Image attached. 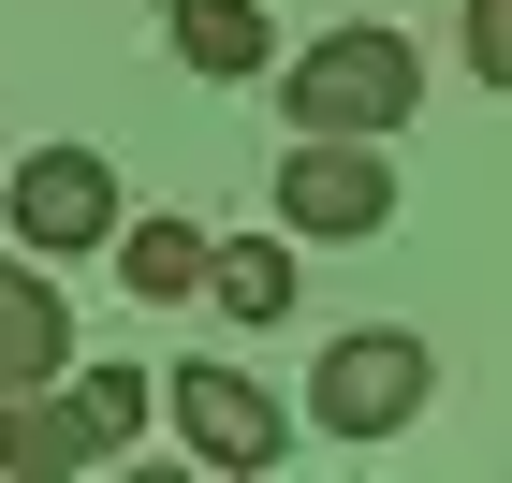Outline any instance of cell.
I'll return each instance as SVG.
<instances>
[{
	"mask_svg": "<svg viewBox=\"0 0 512 483\" xmlns=\"http://www.w3.org/2000/svg\"><path fill=\"white\" fill-rule=\"evenodd\" d=\"M59 366H74L59 279H44V264H0V396H30V381H59Z\"/></svg>",
	"mask_w": 512,
	"mask_h": 483,
	"instance_id": "cell-8",
	"label": "cell"
},
{
	"mask_svg": "<svg viewBox=\"0 0 512 483\" xmlns=\"http://www.w3.org/2000/svg\"><path fill=\"white\" fill-rule=\"evenodd\" d=\"M0 205H15V249H30V264H74V249H103L132 220L103 147H30L15 176H0Z\"/></svg>",
	"mask_w": 512,
	"mask_h": 483,
	"instance_id": "cell-5",
	"label": "cell"
},
{
	"mask_svg": "<svg viewBox=\"0 0 512 483\" xmlns=\"http://www.w3.org/2000/svg\"><path fill=\"white\" fill-rule=\"evenodd\" d=\"M147 410H161V381H147V366H74V381H30V396H0V469H15V483L118 469Z\"/></svg>",
	"mask_w": 512,
	"mask_h": 483,
	"instance_id": "cell-1",
	"label": "cell"
},
{
	"mask_svg": "<svg viewBox=\"0 0 512 483\" xmlns=\"http://www.w3.org/2000/svg\"><path fill=\"white\" fill-rule=\"evenodd\" d=\"M425 396H439V352L410 337V322H352V337H322V366H308V425L322 440H395V425H425Z\"/></svg>",
	"mask_w": 512,
	"mask_h": 483,
	"instance_id": "cell-2",
	"label": "cell"
},
{
	"mask_svg": "<svg viewBox=\"0 0 512 483\" xmlns=\"http://www.w3.org/2000/svg\"><path fill=\"white\" fill-rule=\"evenodd\" d=\"M205 308L220 322H293V235H205Z\"/></svg>",
	"mask_w": 512,
	"mask_h": 483,
	"instance_id": "cell-9",
	"label": "cell"
},
{
	"mask_svg": "<svg viewBox=\"0 0 512 483\" xmlns=\"http://www.w3.org/2000/svg\"><path fill=\"white\" fill-rule=\"evenodd\" d=\"M469 74L512 88V0H469Z\"/></svg>",
	"mask_w": 512,
	"mask_h": 483,
	"instance_id": "cell-11",
	"label": "cell"
},
{
	"mask_svg": "<svg viewBox=\"0 0 512 483\" xmlns=\"http://www.w3.org/2000/svg\"><path fill=\"white\" fill-rule=\"evenodd\" d=\"M161 15H176V74H205V88L278 74V15L264 0H161Z\"/></svg>",
	"mask_w": 512,
	"mask_h": 483,
	"instance_id": "cell-7",
	"label": "cell"
},
{
	"mask_svg": "<svg viewBox=\"0 0 512 483\" xmlns=\"http://www.w3.org/2000/svg\"><path fill=\"white\" fill-rule=\"evenodd\" d=\"M410 103H425L410 30H322V44H293V74H278V118L293 132H395Z\"/></svg>",
	"mask_w": 512,
	"mask_h": 483,
	"instance_id": "cell-3",
	"label": "cell"
},
{
	"mask_svg": "<svg viewBox=\"0 0 512 483\" xmlns=\"http://www.w3.org/2000/svg\"><path fill=\"white\" fill-rule=\"evenodd\" d=\"M103 249H118L132 308H191V293H205V235H191V220H118Z\"/></svg>",
	"mask_w": 512,
	"mask_h": 483,
	"instance_id": "cell-10",
	"label": "cell"
},
{
	"mask_svg": "<svg viewBox=\"0 0 512 483\" xmlns=\"http://www.w3.org/2000/svg\"><path fill=\"white\" fill-rule=\"evenodd\" d=\"M395 220V161H381V132H293L278 147V235H381Z\"/></svg>",
	"mask_w": 512,
	"mask_h": 483,
	"instance_id": "cell-4",
	"label": "cell"
},
{
	"mask_svg": "<svg viewBox=\"0 0 512 483\" xmlns=\"http://www.w3.org/2000/svg\"><path fill=\"white\" fill-rule=\"evenodd\" d=\"M161 410H176L191 469H235V483H264L278 454H293V410H278L264 381H235V366H176V381H161Z\"/></svg>",
	"mask_w": 512,
	"mask_h": 483,
	"instance_id": "cell-6",
	"label": "cell"
}]
</instances>
